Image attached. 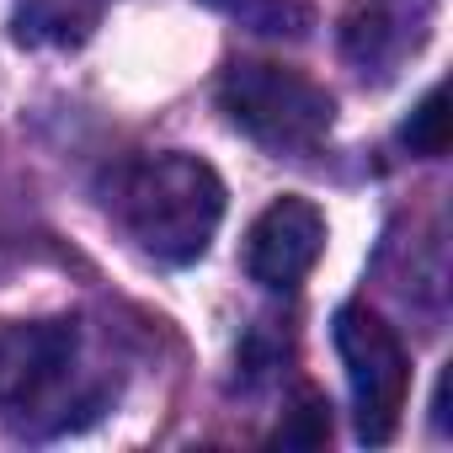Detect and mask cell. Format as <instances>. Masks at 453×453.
<instances>
[{
  "instance_id": "obj_6",
  "label": "cell",
  "mask_w": 453,
  "mask_h": 453,
  "mask_svg": "<svg viewBox=\"0 0 453 453\" xmlns=\"http://www.w3.org/2000/svg\"><path fill=\"white\" fill-rule=\"evenodd\" d=\"M426 33H432V0H352L342 22V49L363 75L389 81L405 59L421 54Z\"/></svg>"
},
{
  "instance_id": "obj_4",
  "label": "cell",
  "mask_w": 453,
  "mask_h": 453,
  "mask_svg": "<svg viewBox=\"0 0 453 453\" xmlns=\"http://www.w3.org/2000/svg\"><path fill=\"white\" fill-rule=\"evenodd\" d=\"M320 251H326V213L310 197L288 192L257 213L246 235V273L262 288H299L315 273Z\"/></svg>"
},
{
  "instance_id": "obj_10",
  "label": "cell",
  "mask_w": 453,
  "mask_h": 453,
  "mask_svg": "<svg viewBox=\"0 0 453 453\" xmlns=\"http://www.w3.org/2000/svg\"><path fill=\"white\" fill-rule=\"evenodd\" d=\"M326 442H331V400L320 389H299L273 432V448H326Z\"/></svg>"
},
{
  "instance_id": "obj_1",
  "label": "cell",
  "mask_w": 453,
  "mask_h": 453,
  "mask_svg": "<svg viewBox=\"0 0 453 453\" xmlns=\"http://www.w3.org/2000/svg\"><path fill=\"white\" fill-rule=\"evenodd\" d=\"M112 213L144 257L165 267H187L208 251L224 219V181L197 155H181V150L144 155L118 171Z\"/></svg>"
},
{
  "instance_id": "obj_7",
  "label": "cell",
  "mask_w": 453,
  "mask_h": 453,
  "mask_svg": "<svg viewBox=\"0 0 453 453\" xmlns=\"http://www.w3.org/2000/svg\"><path fill=\"white\" fill-rule=\"evenodd\" d=\"M96 22V6L91 0H17V17H12V38L17 43H54V49H70V43H86Z\"/></svg>"
},
{
  "instance_id": "obj_5",
  "label": "cell",
  "mask_w": 453,
  "mask_h": 453,
  "mask_svg": "<svg viewBox=\"0 0 453 453\" xmlns=\"http://www.w3.org/2000/svg\"><path fill=\"white\" fill-rule=\"evenodd\" d=\"M81 331L75 320H22L0 331V405L38 411L75 368Z\"/></svg>"
},
{
  "instance_id": "obj_2",
  "label": "cell",
  "mask_w": 453,
  "mask_h": 453,
  "mask_svg": "<svg viewBox=\"0 0 453 453\" xmlns=\"http://www.w3.org/2000/svg\"><path fill=\"white\" fill-rule=\"evenodd\" d=\"M219 107L241 134H251L278 155L315 150L336 123L331 91L273 59H235L219 81Z\"/></svg>"
},
{
  "instance_id": "obj_8",
  "label": "cell",
  "mask_w": 453,
  "mask_h": 453,
  "mask_svg": "<svg viewBox=\"0 0 453 453\" xmlns=\"http://www.w3.org/2000/svg\"><path fill=\"white\" fill-rule=\"evenodd\" d=\"M203 6H213L219 17H230L262 38H310L315 27V12L304 0H203Z\"/></svg>"
},
{
  "instance_id": "obj_9",
  "label": "cell",
  "mask_w": 453,
  "mask_h": 453,
  "mask_svg": "<svg viewBox=\"0 0 453 453\" xmlns=\"http://www.w3.org/2000/svg\"><path fill=\"white\" fill-rule=\"evenodd\" d=\"M448 139H453V128H448V91L432 86L416 102V112L400 123V144L411 155H421V160H437V155H448Z\"/></svg>"
},
{
  "instance_id": "obj_3",
  "label": "cell",
  "mask_w": 453,
  "mask_h": 453,
  "mask_svg": "<svg viewBox=\"0 0 453 453\" xmlns=\"http://www.w3.org/2000/svg\"><path fill=\"white\" fill-rule=\"evenodd\" d=\"M342 368H347V389H352V421L363 442H389L411 395V357L395 336V326L368 310V304H342L331 320Z\"/></svg>"
}]
</instances>
